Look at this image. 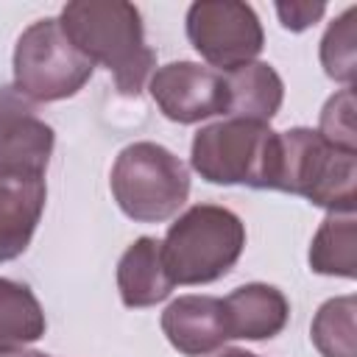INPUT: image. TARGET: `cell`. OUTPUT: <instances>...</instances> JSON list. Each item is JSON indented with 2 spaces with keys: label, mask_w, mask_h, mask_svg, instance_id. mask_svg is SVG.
<instances>
[{
  "label": "cell",
  "mask_w": 357,
  "mask_h": 357,
  "mask_svg": "<svg viewBox=\"0 0 357 357\" xmlns=\"http://www.w3.org/2000/svg\"><path fill=\"white\" fill-rule=\"evenodd\" d=\"M357 8L349 6L337 20L329 22L321 39V67L332 81L346 86L354 84L357 75V28H354Z\"/></svg>",
  "instance_id": "18"
},
{
  "label": "cell",
  "mask_w": 357,
  "mask_h": 357,
  "mask_svg": "<svg viewBox=\"0 0 357 357\" xmlns=\"http://www.w3.org/2000/svg\"><path fill=\"white\" fill-rule=\"evenodd\" d=\"M45 329L47 321L33 290L22 282L0 276V351L36 343Z\"/></svg>",
  "instance_id": "15"
},
{
  "label": "cell",
  "mask_w": 357,
  "mask_h": 357,
  "mask_svg": "<svg viewBox=\"0 0 357 357\" xmlns=\"http://www.w3.org/2000/svg\"><path fill=\"white\" fill-rule=\"evenodd\" d=\"M159 324L167 343L187 357H206L231 340L223 298L215 296H178L165 307Z\"/></svg>",
  "instance_id": "10"
},
{
  "label": "cell",
  "mask_w": 357,
  "mask_h": 357,
  "mask_svg": "<svg viewBox=\"0 0 357 357\" xmlns=\"http://www.w3.org/2000/svg\"><path fill=\"white\" fill-rule=\"evenodd\" d=\"M148 92L159 112L181 126L226 114L229 109L223 73L195 61H170L156 67L148 78Z\"/></svg>",
  "instance_id": "8"
},
{
  "label": "cell",
  "mask_w": 357,
  "mask_h": 357,
  "mask_svg": "<svg viewBox=\"0 0 357 357\" xmlns=\"http://www.w3.org/2000/svg\"><path fill=\"white\" fill-rule=\"evenodd\" d=\"M318 134L343 151H357V128H354V86H343L340 92H335L324 109H321V120H318Z\"/></svg>",
  "instance_id": "19"
},
{
  "label": "cell",
  "mask_w": 357,
  "mask_h": 357,
  "mask_svg": "<svg viewBox=\"0 0 357 357\" xmlns=\"http://www.w3.org/2000/svg\"><path fill=\"white\" fill-rule=\"evenodd\" d=\"M310 268L324 276H357V220L354 215H326L310 243Z\"/></svg>",
  "instance_id": "16"
},
{
  "label": "cell",
  "mask_w": 357,
  "mask_h": 357,
  "mask_svg": "<svg viewBox=\"0 0 357 357\" xmlns=\"http://www.w3.org/2000/svg\"><path fill=\"white\" fill-rule=\"evenodd\" d=\"M190 165L209 184H245L254 190H273L276 131L268 123L243 117L204 126L192 137Z\"/></svg>",
  "instance_id": "4"
},
{
  "label": "cell",
  "mask_w": 357,
  "mask_h": 357,
  "mask_svg": "<svg viewBox=\"0 0 357 357\" xmlns=\"http://www.w3.org/2000/svg\"><path fill=\"white\" fill-rule=\"evenodd\" d=\"M276 14L282 20V28H287L293 33H301L326 14V3H304V0L276 3Z\"/></svg>",
  "instance_id": "20"
},
{
  "label": "cell",
  "mask_w": 357,
  "mask_h": 357,
  "mask_svg": "<svg viewBox=\"0 0 357 357\" xmlns=\"http://www.w3.org/2000/svg\"><path fill=\"white\" fill-rule=\"evenodd\" d=\"M117 290L128 310H142L165 301L173 293V279L165 271L162 240L137 237L117 262Z\"/></svg>",
  "instance_id": "13"
},
{
  "label": "cell",
  "mask_w": 357,
  "mask_h": 357,
  "mask_svg": "<svg viewBox=\"0 0 357 357\" xmlns=\"http://www.w3.org/2000/svg\"><path fill=\"white\" fill-rule=\"evenodd\" d=\"M120 212L137 223H162L173 218L190 195L187 165L156 142L126 145L109 178Z\"/></svg>",
  "instance_id": "5"
},
{
  "label": "cell",
  "mask_w": 357,
  "mask_h": 357,
  "mask_svg": "<svg viewBox=\"0 0 357 357\" xmlns=\"http://www.w3.org/2000/svg\"><path fill=\"white\" fill-rule=\"evenodd\" d=\"M215 357H259V354L245 351V349H223V351H220V354H215Z\"/></svg>",
  "instance_id": "22"
},
{
  "label": "cell",
  "mask_w": 357,
  "mask_h": 357,
  "mask_svg": "<svg viewBox=\"0 0 357 357\" xmlns=\"http://www.w3.org/2000/svg\"><path fill=\"white\" fill-rule=\"evenodd\" d=\"M92 70L95 64L67 39L56 17L36 20L14 45V92L28 103L73 98Z\"/></svg>",
  "instance_id": "6"
},
{
  "label": "cell",
  "mask_w": 357,
  "mask_h": 357,
  "mask_svg": "<svg viewBox=\"0 0 357 357\" xmlns=\"http://www.w3.org/2000/svg\"><path fill=\"white\" fill-rule=\"evenodd\" d=\"M0 357H50L45 351H33V349H8V351H0Z\"/></svg>",
  "instance_id": "21"
},
{
  "label": "cell",
  "mask_w": 357,
  "mask_h": 357,
  "mask_svg": "<svg viewBox=\"0 0 357 357\" xmlns=\"http://www.w3.org/2000/svg\"><path fill=\"white\" fill-rule=\"evenodd\" d=\"M226 92H229V109L226 114L271 123L284 100V84L282 75L265 64V61H248L231 73H223Z\"/></svg>",
  "instance_id": "14"
},
{
  "label": "cell",
  "mask_w": 357,
  "mask_h": 357,
  "mask_svg": "<svg viewBox=\"0 0 357 357\" xmlns=\"http://www.w3.org/2000/svg\"><path fill=\"white\" fill-rule=\"evenodd\" d=\"M67 39L114 75L120 95L137 98L153 70V50L145 42L142 14L126 0H73L59 17Z\"/></svg>",
  "instance_id": "1"
},
{
  "label": "cell",
  "mask_w": 357,
  "mask_h": 357,
  "mask_svg": "<svg viewBox=\"0 0 357 357\" xmlns=\"http://www.w3.org/2000/svg\"><path fill=\"white\" fill-rule=\"evenodd\" d=\"M273 190L301 195L332 215H354L357 151L335 148L304 126L276 131Z\"/></svg>",
  "instance_id": "2"
},
{
  "label": "cell",
  "mask_w": 357,
  "mask_h": 357,
  "mask_svg": "<svg viewBox=\"0 0 357 357\" xmlns=\"http://www.w3.org/2000/svg\"><path fill=\"white\" fill-rule=\"evenodd\" d=\"M229 337L240 340H271L290 318V304L284 293L265 282H248L234 287L223 298Z\"/></svg>",
  "instance_id": "12"
},
{
  "label": "cell",
  "mask_w": 357,
  "mask_h": 357,
  "mask_svg": "<svg viewBox=\"0 0 357 357\" xmlns=\"http://www.w3.org/2000/svg\"><path fill=\"white\" fill-rule=\"evenodd\" d=\"M187 39L195 53L218 73H231L265 47L257 11L240 0H198L187 8Z\"/></svg>",
  "instance_id": "7"
},
{
  "label": "cell",
  "mask_w": 357,
  "mask_h": 357,
  "mask_svg": "<svg viewBox=\"0 0 357 357\" xmlns=\"http://www.w3.org/2000/svg\"><path fill=\"white\" fill-rule=\"evenodd\" d=\"M45 176L0 170V262L25 254L45 212Z\"/></svg>",
  "instance_id": "11"
},
{
  "label": "cell",
  "mask_w": 357,
  "mask_h": 357,
  "mask_svg": "<svg viewBox=\"0 0 357 357\" xmlns=\"http://www.w3.org/2000/svg\"><path fill=\"white\" fill-rule=\"evenodd\" d=\"M56 145L53 128L39 120L14 86L0 89V170L45 176Z\"/></svg>",
  "instance_id": "9"
},
{
  "label": "cell",
  "mask_w": 357,
  "mask_h": 357,
  "mask_svg": "<svg viewBox=\"0 0 357 357\" xmlns=\"http://www.w3.org/2000/svg\"><path fill=\"white\" fill-rule=\"evenodd\" d=\"M243 248L245 223L231 209L195 204L170 223L162 259L173 284H209L237 265Z\"/></svg>",
  "instance_id": "3"
},
{
  "label": "cell",
  "mask_w": 357,
  "mask_h": 357,
  "mask_svg": "<svg viewBox=\"0 0 357 357\" xmlns=\"http://www.w3.org/2000/svg\"><path fill=\"white\" fill-rule=\"evenodd\" d=\"M357 298L335 296L324 301L310 324L312 346L321 357H357V329H354Z\"/></svg>",
  "instance_id": "17"
}]
</instances>
